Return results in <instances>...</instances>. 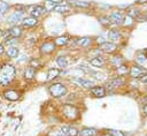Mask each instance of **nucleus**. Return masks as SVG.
Returning <instances> with one entry per match:
<instances>
[{"label": "nucleus", "mask_w": 147, "mask_h": 136, "mask_svg": "<svg viewBox=\"0 0 147 136\" xmlns=\"http://www.w3.org/2000/svg\"><path fill=\"white\" fill-rule=\"evenodd\" d=\"M48 92H49V95H51L53 98L59 99V98H62V97H64V96L67 95L68 89H67V86H65L63 83H61V82H55V83H52V84L48 86Z\"/></svg>", "instance_id": "nucleus-1"}, {"label": "nucleus", "mask_w": 147, "mask_h": 136, "mask_svg": "<svg viewBox=\"0 0 147 136\" xmlns=\"http://www.w3.org/2000/svg\"><path fill=\"white\" fill-rule=\"evenodd\" d=\"M62 114L68 120H72L74 121V120H76L79 116V111L72 104H64L62 106Z\"/></svg>", "instance_id": "nucleus-2"}, {"label": "nucleus", "mask_w": 147, "mask_h": 136, "mask_svg": "<svg viewBox=\"0 0 147 136\" xmlns=\"http://www.w3.org/2000/svg\"><path fill=\"white\" fill-rule=\"evenodd\" d=\"M25 16V13L24 12H21V10H13L11 13L7 14L6 16V22L9 24V25H15L17 23H21V21L23 20V17Z\"/></svg>", "instance_id": "nucleus-3"}, {"label": "nucleus", "mask_w": 147, "mask_h": 136, "mask_svg": "<svg viewBox=\"0 0 147 136\" xmlns=\"http://www.w3.org/2000/svg\"><path fill=\"white\" fill-rule=\"evenodd\" d=\"M0 75L14 81L15 77H16V68H15V66L11 65V63H3L0 67Z\"/></svg>", "instance_id": "nucleus-4"}, {"label": "nucleus", "mask_w": 147, "mask_h": 136, "mask_svg": "<svg viewBox=\"0 0 147 136\" xmlns=\"http://www.w3.org/2000/svg\"><path fill=\"white\" fill-rule=\"evenodd\" d=\"M28 10H29V15L30 16H33L36 18H39L40 16L45 15L47 13V10L45 9V7L42 5H33V6H30L28 7Z\"/></svg>", "instance_id": "nucleus-5"}, {"label": "nucleus", "mask_w": 147, "mask_h": 136, "mask_svg": "<svg viewBox=\"0 0 147 136\" xmlns=\"http://www.w3.org/2000/svg\"><path fill=\"white\" fill-rule=\"evenodd\" d=\"M56 50V45L54 44V41L52 40H47V41H44L41 43L40 47H39V51L42 55H48V54H52L54 53Z\"/></svg>", "instance_id": "nucleus-6"}, {"label": "nucleus", "mask_w": 147, "mask_h": 136, "mask_svg": "<svg viewBox=\"0 0 147 136\" xmlns=\"http://www.w3.org/2000/svg\"><path fill=\"white\" fill-rule=\"evenodd\" d=\"M38 24H39V20L33 16H30V15L24 16L23 20L21 21V27L23 29H31V28L37 27Z\"/></svg>", "instance_id": "nucleus-7"}, {"label": "nucleus", "mask_w": 147, "mask_h": 136, "mask_svg": "<svg viewBox=\"0 0 147 136\" xmlns=\"http://www.w3.org/2000/svg\"><path fill=\"white\" fill-rule=\"evenodd\" d=\"M71 82H72L74 84H76L77 86H80V88H83V89H91L92 86H94V82H93L92 80H87V78H84V77H82V76L72 78Z\"/></svg>", "instance_id": "nucleus-8"}, {"label": "nucleus", "mask_w": 147, "mask_h": 136, "mask_svg": "<svg viewBox=\"0 0 147 136\" xmlns=\"http://www.w3.org/2000/svg\"><path fill=\"white\" fill-rule=\"evenodd\" d=\"M7 32L8 36L10 37H14V38H17L20 39L22 36H23V28L18 24H15V25H10L7 30H5Z\"/></svg>", "instance_id": "nucleus-9"}, {"label": "nucleus", "mask_w": 147, "mask_h": 136, "mask_svg": "<svg viewBox=\"0 0 147 136\" xmlns=\"http://www.w3.org/2000/svg\"><path fill=\"white\" fill-rule=\"evenodd\" d=\"M3 97L9 101H17L21 98V93L16 89H6L3 91Z\"/></svg>", "instance_id": "nucleus-10"}, {"label": "nucleus", "mask_w": 147, "mask_h": 136, "mask_svg": "<svg viewBox=\"0 0 147 136\" xmlns=\"http://www.w3.org/2000/svg\"><path fill=\"white\" fill-rule=\"evenodd\" d=\"M117 50V45L111 41H105L102 44H99V51H102L105 53H114Z\"/></svg>", "instance_id": "nucleus-11"}, {"label": "nucleus", "mask_w": 147, "mask_h": 136, "mask_svg": "<svg viewBox=\"0 0 147 136\" xmlns=\"http://www.w3.org/2000/svg\"><path fill=\"white\" fill-rule=\"evenodd\" d=\"M70 9H71V6H70L68 2L62 1V2H60V3H57V5H55L53 12L59 13V14H65V13H69Z\"/></svg>", "instance_id": "nucleus-12"}, {"label": "nucleus", "mask_w": 147, "mask_h": 136, "mask_svg": "<svg viewBox=\"0 0 147 136\" xmlns=\"http://www.w3.org/2000/svg\"><path fill=\"white\" fill-rule=\"evenodd\" d=\"M60 130L65 135V136H78V129L76 127L72 126H68V124H63L60 127Z\"/></svg>", "instance_id": "nucleus-13"}, {"label": "nucleus", "mask_w": 147, "mask_h": 136, "mask_svg": "<svg viewBox=\"0 0 147 136\" xmlns=\"http://www.w3.org/2000/svg\"><path fill=\"white\" fill-rule=\"evenodd\" d=\"M36 73H37L36 68H33V67L28 65V67H25L24 70H23V78L25 81H32L36 77Z\"/></svg>", "instance_id": "nucleus-14"}, {"label": "nucleus", "mask_w": 147, "mask_h": 136, "mask_svg": "<svg viewBox=\"0 0 147 136\" xmlns=\"http://www.w3.org/2000/svg\"><path fill=\"white\" fill-rule=\"evenodd\" d=\"M124 84V80L122 77H115L113 80H109L107 83H106V86L107 89L109 90H113V89H116L118 86H122Z\"/></svg>", "instance_id": "nucleus-15"}, {"label": "nucleus", "mask_w": 147, "mask_h": 136, "mask_svg": "<svg viewBox=\"0 0 147 136\" xmlns=\"http://www.w3.org/2000/svg\"><path fill=\"white\" fill-rule=\"evenodd\" d=\"M146 73H147L146 68H142L140 66H133V67H131V70H130V75L133 78H139Z\"/></svg>", "instance_id": "nucleus-16"}, {"label": "nucleus", "mask_w": 147, "mask_h": 136, "mask_svg": "<svg viewBox=\"0 0 147 136\" xmlns=\"http://www.w3.org/2000/svg\"><path fill=\"white\" fill-rule=\"evenodd\" d=\"M91 93L96 98H103L106 96V88L101 85H94L91 89Z\"/></svg>", "instance_id": "nucleus-17"}, {"label": "nucleus", "mask_w": 147, "mask_h": 136, "mask_svg": "<svg viewBox=\"0 0 147 136\" xmlns=\"http://www.w3.org/2000/svg\"><path fill=\"white\" fill-rule=\"evenodd\" d=\"M108 17H109L110 22H113L115 24H121V23H123V20H124V15L122 12H111Z\"/></svg>", "instance_id": "nucleus-18"}, {"label": "nucleus", "mask_w": 147, "mask_h": 136, "mask_svg": "<svg viewBox=\"0 0 147 136\" xmlns=\"http://www.w3.org/2000/svg\"><path fill=\"white\" fill-rule=\"evenodd\" d=\"M5 54L10 59H16L20 55V47L18 46H8L5 50Z\"/></svg>", "instance_id": "nucleus-19"}, {"label": "nucleus", "mask_w": 147, "mask_h": 136, "mask_svg": "<svg viewBox=\"0 0 147 136\" xmlns=\"http://www.w3.org/2000/svg\"><path fill=\"white\" fill-rule=\"evenodd\" d=\"M61 71L59 68H48L47 69V73H46V82H49V81H53L55 78H57L60 76Z\"/></svg>", "instance_id": "nucleus-20"}, {"label": "nucleus", "mask_w": 147, "mask_h": 136, "mask_svg": "<svg viewBox=\"0 0 147 136\" xmlns=\"http://www.w3.org/2000/svg\"><path fill=\"white\" fill-rule=\"evenodd\" d=\"M92 41H93V39H92L91 37H82V38L76 39V40H75V44H76L77 46H79V47L86 48V47H88V46L92 44Z\"/></svg>", "instance_id": "nucleus-21"}, {"label": "nucleus", "mask_w": 147, "mask_h": 136, "mask_svg": "<svg viewBox=\"0 0 147 136\" xmlns=\"http://www.w3.org/2000/svg\"><path fill=\"white\" fill-rule=\"evenodd\" d=\"M10 8H11V6L7 1L0 0V17H6L10 10Z\"/></svg>", "instance_id": "nucleus-22"}, {"label": "nucleus", "mask_w": 147, "mask_h": 136, "mask_svg": "<svg viewBox=\"0 0 147 136\" xmlns=\"http://www.w3.org/2000/svg\"><path fill=\"white\" fill-rule=\"evenodd\" d=\"M96 134H98V130L95 128H91V127H85L78 131L79 136H95Z\"/></svg>", "instance_id": "nucleus-23"}, {"label": "nucleus", "mask_w": 147, "mask_h": 136, "mask_svg": "<svg viewBox=\"0 0 147 136\" xmlns=\"http://www.w3.org/2000/svg\"><path fill=\"white\" fill-rule=\"evenodd\" d=\"M69 41H70V38L67 35H62V36H59V37L55 38L54 44L56 46H65V45L69 44Z\"/></svg>", "instance_id": "nucleus-24"}, {"label": "nucleus", "mask_w": 147, "mask_h": 136, "mask_svg": "<svg viewBox=\"0 0 147 136\" xmlns=\"http://www.w3.org/2000/svg\"><path fill=\"white\" fill-rule=\"evenodd\" d=\"M90 63L93 67H102L105 65V58L101 55H96L90 59Z\"/></svg>", "instance_id": "nucleus-25"}, {"label": "nucleus", "mask_w": 147, "mask_h": 136, "mask_svg": "<svg viewBox=\"0 0 147 136\" xmlns=\"http://www.w3.org/2000/svg\"><path fill=\"white\" fill-rule=\"evenodd\" d=\"M108 39H109L111 43H114V41H118V40L121 39V33H119L117 30L111 29V30L108 31Z\"/></svg>", "instance_id": "nucleus-26"}, {"label": "nucleus", "mask_w": 147, "mask_h": 136, "mask_svg": "<svg viewBox=\"0 0 147 136\" xmlns=\"http://www.w3.org/2000/svg\"><path fill=\"white\" fill-rule=\"evenodd\" d=\"M70 6H74V7H78V8H88L91 5L88 2H85V1H79V0H69L68 1Z\"/></svg>", "instance_id": "nucleus-27"}, {"label": "nucleus", "mask_w": 147, "mask_h": 136, "mask_svg": "<svg viewBox=\"0 0 147 136\" xmlns=\"http://www.w3.org/2000/svg\"><path fill=\"white\" fill-rule=\"evenodd\" d=\"M55 61H56V65L60 68H67L68 65H69V61H68V58L67 56H57Z\"/></svg>", "instance_id": "nucleus-28"}, {"label": "nucleus", "mask_w": 147, "mask_h": 136, "mask_svg": "<svg viewBox=\"0 0 147 136\" xmlns=\"http://www.w3.org/2000/svg\"><path fill=\"white\" fill-rule=\"evenodd\" d=\"M98 21H99V23H100L101 25H103V27H108V25L111 23L108 16H100V17L98 18Z\"/></svg>", "instance_id": "nucleus-29"}, {"label": "nucleus", "mask_w": 147, "mask_h": 136, "mask_svg": "<svg viewBox=\"0 0 147 136\" xmlns=\"http://www.w3.org/2000/svg\"><path fill=\"white\" fill-rule=\"evenodd\" d=\"M110 61H111V63H113V65H115L116 67L121 66V65H122V62H123V60H122V56H118V55L114 56V58H113Z\"/></svg>", "instance_id": "nucleus-30"}, {"label": "nucleus", "mask_w": 147, "mask_h": 136, "mask_svg": "<svg viewBox=\"0 0 147 136\" xmlns=\"http://www.w3.org/2000/svg\"><path fill=\"white\" fill-rule=\"evenodd\" d=\"M29 66H31V67H33V68H38L39 66H40V62H39V60L38 59H34V58H32V59H30L29 60Z\"/></svg>", "instance_id": "nucleus-31"}, {"label": "nucleus", "mask_w": 147, "mask_h": 136, "mask_svg": "<svg viewBox=\"0 0 147 136\" xmlns=\"http://www.w3.org/2000/svg\"><path fill=\"white\" fill-rule=\"evenodd\" d=\"M123 24L126 25V27H127V25H132V24H133V17L130 16V15L125 16L124 20H123Z\"/></svg>", "instance_id": "nucleus-32"}, {"label": "nucleus", "mask_w": 147, "mask_h": 136, "mask_svg": "<svg viewBox=\"0 0 147 136\" xmlns=\"http://www.w3.org/2000/svg\"><path fill=\"white\" fill-rule=\"evenodd\" d=\"M117 71H118V74H121V75H124V74H127L129 69H127V67H126V66H124V65H121V66H118V67H117Z\"/></svg>", "instance_id": "nucleus-33"}, {"label": "nucleus", "mask_w": 147, "mask_h": 136, "mask_svg": "<svg viewBox=\"0 0 147 136\" xmlns=\"http://www.w3.org/2000/svg\"><path fill=\"white\" fill-rule=\"evenodd\" d=\"M108 133H109V135H110V136H125V135H124V133H122V131H119V130L110 129V130H108Z\"/></svg>", "instance_id": "nucleus-34"}, {"label": "nucleus", "mask_w": 147, "mask_h": 136, "mask_svg": "<svg viewBox=\"0 0 147 136\" xmlns=\"http://www.w3.org/2000/svg\"><path fill=\"white\" fill-rule=\"evenodd\" d=\"M47 136H65V135L60 129H57V130H52L51 133H48Z\"/></svg>", "instance_id": "nucleus-35"}, {"label": "nucleus", "mask_w": 147, "mask_h": 136, "mask_svg": "<svg viewBox=\"0 0 147 136\" xmlns=\"http://www.w3.org/2000/svg\"><path fill=\"white\" fill-rule=\"evenodd\" d=\"M139 81H140L141 83H144V84H147V73L144 74L141 77H139Z\"/></svg>", "instance_id": "nucleus-36"}, {"label": "nucleus", "mask_w": 147, "mask_h": 136, "mask_svg": "<svg viewBox=\"0 0 147 136\" xmlns=\"http://www.w3.org/2000/svg\"><path fill=\"white\" fill-rule=\"evenodd\" d=\"M5 50H6V47H5V45L0 41V55H2V54H5Z\"/></svg>", "instance_id": "nucleus-37"}, {"label": "nucleus", "mask_w": 147, "mask_h": 136, "mask_svg": "<svg viewBox=\"0 0 147 136\" xmlns=\"http://www.w3.org/2000/svg\"><path fill=\"white\" fill-rule=\"evenodd\" d=\"M47 1H51V2H54V3H60V2H62L63 0H47Z\"/></svg>", "instance_id": "nucleus-38"}, {"label": "nucleus", "mask_w": 147, "mask_h": 136, "mask_svg": "<svg viewBox=\"0 0 147 136\" xmlns=\"http://www.w3.org/2000/svg\"><path fill=\"white\" fill-rule=\"evenodd\" d=\"M137 2H138V3H146V2H147V0H138Z\"/></svg>", "instance_id": "nucleus-39"}, {"label": "nucleus", "mask_w": 147, "mask_h": 136, "mask_svg": "<svg viewBox=\"0 0 147 136\" xmlns=\"http://www.w3.org/2000/svg\"><path fill=\"white\" fill-rule=\"evenodd\" d=\"M144 113H145V115H147V105L144 107Z\"/></svg>", "instance_id": "nucleus-40"}, {"label": "nucleus", "mask_w": 147, "mask_h": 136, "mask_svg": "<svg viewBox=\"0 0 147 136\" xmlns=\"http://www.w3.org/2000/svg\"><path fill=\"white\" fill-rule=\"evenodd\" d=\"M99 136H110V135H109V133H107V134H100Z\"/></svg>", "instance_id": "nucleus-41"}, {"label": "nucleus", "mask_w": 147, "mask_h": 136, "mask_svg": "<svg viewBox=\"0 0 147 136\" xmlns=\"http://www.w3.org/2000/svg\"><path fill=\"white\" fill-rule=\"evenodd\" d=\"M2 33H3V31L0 29V40H1V38H2Z\"/></svg>", "instance_id": "nucleus-42"}, {"label": "nucleus", "mask_w": 147, "mask_h": 136, "mask_svg": "<svg viewBox=\"0 0 147 136\" xmlns=\"http://www.w3.org/2000/svg\"><path fill=\"white\" fill-rule=\"evenodd\" d=\"M145 55H146V56H147V50H146V51H145Z\"/></svg>", "instance_id": "nucleus-43"}]
</instances>
